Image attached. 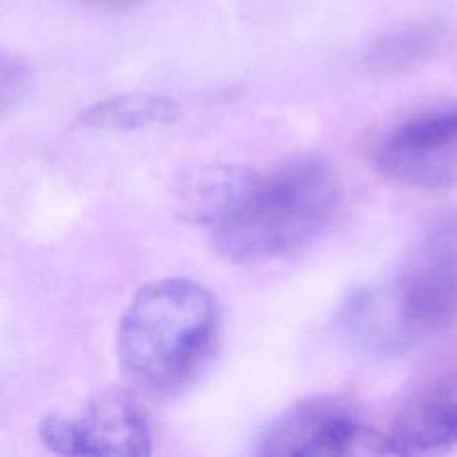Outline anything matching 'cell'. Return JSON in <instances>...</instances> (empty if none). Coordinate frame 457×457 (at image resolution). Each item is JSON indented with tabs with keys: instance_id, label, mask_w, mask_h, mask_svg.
<instances>
[{
	"instance_id": "8",
	"label": "cell",
	"mask_w": 457,
	"mask_h": 457,
	"mask_svg": "<svg viewBox=\"0 0 457 457\" xmlns=\"http://www.w3.org/2000/svg\"><path fill=\"white\" fill-rule=\"evenodd\" d=\"M253 170L237 164H204L175 184L177 212L187 221L211 227L237 196Z\"/></svg>"
},
{
	"instance_id": "1",
	"label": "cell",
	"mask_w": 457,
	"mask_h": 457,
	"mask_svg": "<svg viewBox=\"0 0 457 457\" xmlns=\"http://www.w3.org/2000/svg\"><path fill=\"white\" fill-rule=\"evenodd\" d=\"M220 337L212 293L196 280L148 282L118 325L116 355L125 378L150 396H175L205 370Z\"/></svg>"
},
{
	"instance_id": "6",
	"label": "cell",
	"mask_w": 457,
	"mask_h": 457,
	"mask_svg": "<svg viewBox=\"0 0 457 457\" xmlns=\"http://www.w3.org/2000/svg\"><path fill=\"white\" fill-rule=\"evenodd\" d=\"M371 162L384 177L427 189L457 187V107L407 118L373 145Z\"/></svg>"
},
{
	"instance_id": "7",
	"label": "cell",
	"mask_w": 457,
	"mask_h": 457,
	"mask_svg": "<svg viewBox=\"0 0 457 457\" xmlns=\"http://www.w3.org/2000/svg\"><path fill=\"white\" fill-rule=\"evenodd\" d=\"M386 453H439L457 445V370L411 396L384 434Z\"/></svg>"
},
{
	"instance_id": "11",
	"label": "cell",
	"mask_w": 457,
	"mask_h": 457,
	"mask_svg": "<svg viewBox=\"0 0 457 457\" xmlns=\"http://www.w3.org/2000/svg\"><path fill=\"white\" fill-rule=\"evenodd\" d=\"M95 5H100V7H109V9H118V7H130L134 4H137L139 0H87Z\"/></svg>"
},
{
	"instance_id": "3",
	"label": "cell",
	"mask_w": 457,
	"mask_h": 457,
	"mask_svg": "<svg viewBox=\"0 0 457 457\" xmlns=\"http://www.w3.org/2000/svg\"><path fill=\"white\" fill-rule=\"evenodd\" d=\"M341 318L353 339L378 350L452 327L457 321V220L430 232L395 280L350 296Z\"/></svg>"
},
{
	"instance_id": "2",
	"label": "cell",
	"mask_w": 457,
	"mask_h": 457,
	"mask_svg": "<svg viewBox=\"0 0 457 457\" xmlns=\"http://www.w3.org/2000/svg\"><path fill=\"white\" fill-rule=\"evenodd\" d=\"M341 200L336 171L320 157H296L248 177L207 228L218 253L237 262L289 255L320 237Z\"/></svg>"
},
{
	"instance_id": "9",
	"label": "cell",
	"mask_w": 457,
	"mask_h": 457,
	"mask_svg": "<svg viewBox=\"0 0 457 457\" xmlns=\"http://www.w3.org/2000/svg\"><path fill=\"white\" fill-rule=\"evenodd\" d=\"M180 105L159 93H121L82 109L73 127L80 130L130 132L173 123L180 118Z\"/></svg>"
},
{
	"instance_id": "4",
	"label": "cell",
	"mask_w": 457,
	"mask_h": 457,
	"mask_svg": "<svg viewBox=\"0 0 457 457\" xmlns=\"http://www.w3.org/2000/svg\"><path fill=\"white\" fill-rule=\"evenodd\" d=\"M39 437L61 455L152 453V427L141 402L127 389L107 387L87 398L73 414L52 412L39 423Z\"/></svg>"
},
{
	"instance_id": "5",
	"label": "cell",
	"mask_w": 457,
	"mask_h": 457,
	"mask_svg": "<svg viewBox=\"0 0 457 457\" xmlns=\"http://www.w3.org/2000/svg\"><path fill=\"white\" fill-rule=\"evenodd\" d=\"M264 457H339L386 453L384 434L368 428L343 400L312 396L277 416L255 443Z\"/></svg>"
},
{
	"instance_id": "10",
	"label": "cell",
	"mask_w": 457,
	"mask_h": 457,
	"mask_svg": "<svg viewBox=\"0 0 457 457\" xmlns=\"http://www.w3.org/2000/svg\"><path fill=\"white\" fill-rule=\"evenodd\" d=\"M30 70L16 57L2 55V77H0V102L2 111L16 105L29 91Z\"/></svg>"
}]
</instances>
